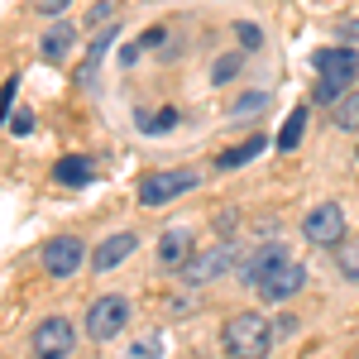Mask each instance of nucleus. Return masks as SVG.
<instances>
[{"instance_id": "obj_6", "label": "nucleus", "mask_w": 359, "mask_h": 359, "mask_svg": "<svg viewBox=\"0 0 359 359\" xmlns=\"http://www.w3.org/2000/svg\"><path fill=\"white\" fill-rule=\"evenodd\" d=\"M302 235H306V245H316V249L345 245V206H340V201H321V206H311L306 221H302Z\"/></svg>"}, {"instance_id": "obj_28", "label": "nucleus", "mask_w": 359, "mask_h": 359, "mask_svg": "<svg viewBox=\"0 0 359 359\" xmlns=\"http://www.w3.org/2000/svg\"><path fill=\"white\" fill-rule=\"evenodd\" d=\"M15 86H20V77H10V82H5V91H0V125H5V115H10V101H15Z\"/></svg>"}, {"instance_id": "obj_17", "label": "nucleus", "mask_w": 359, "mask_h": 359, "mask_svg": "<svg viewBox=\"0 0 359 359\" xmlns=\"http://www.w3.org/2000/svg\"><path fill=\"white\" fill-rule=\"evenodd\" d=\"M264 111H269V91H245V96L230 106V125H254Z\"/></svg>"}, {"instance_id": "obj_12", "label": "nucleus", "mask_w": 359, "mask_h": 359, "mask_svg": "<svg viewBox=\"0 0 359 359\" xmlns=\"http://www.w3.org/2000/svg\"><path fill=\"white\" fill-rule=\"evenodd\" d=\"M72 48H77V29H72V20H57V25L39 39V57H43V62H67Z\"/></svg>"}, {"instance_id": "obj_11", "label": "nucleus", "mask_w": 359, "mask_h": 359, "mask_svg": "<svg viewBox=\"0 0 359 359\" xmlns=\"http://www.w3.org/2000/svg\"><path fill=\"white\" fill-rule=\"evenodd\" d=\"M311 67L321 72V77H340V82H350L359 72V53L355 48H316L311 53Z\"/></svg>"}, {"instance_id": "obj_22", "label": "nucleus", "mask_w": 359, "mask_h": 359, "mask_svg": "<svg viewBox=\"0 0 359 359\" xmlns=\"http://www.w3.org/2000/svg\"><path fill=\"white\" fill-rule=\"evenodd\" d=\"M345 86L350 82H340V77H321V82H316V101H321V106H335V101L345 96Z\"/></svg>"}, {"instance_id": "obj_24", "label": "nucleus", "mask_w": 359, "mask_h": 359, "mask_svg": "<svg viewBox=\"0 0 359 359\" xmlns=\"http://www.w3.org/2000/svg\"><path fill=\"white\" fill-rule=\"evenodd\" d=\"M125 359H163V340H158V335H149V340L130 345V355H125Z\"/></svg>"}, {"instance_id": "obj_18", "label": "nucleus", "mask_w": 359, "mask_h": 359, "mask_svg": "<svg viewBox=\"0 0 359 359\" xmlns=\"http://www.w3.org/2000/svg\"><path fill=\"white\" fill-rule=\"evenodd\" d=\"M335 130H345V135H359V91H345L340 101H335Z\"/></svg>"}, {"instance_id": "obj_16", "label": "nucleus", "mask_w": 359, "mask_h": 359, "mask_svg": "<svg viewBox=\"0 0 359 359\" xmlns=\"http://www.w3.org/2000/svg\"><path fill=\"white\" fill-rule=\"evenodd\" d=\"M111 39H115V34L106 29V34H101V39L86 48L82 67H77V86H91V82H96V67H101V62H106V53H111Z\"/></svg>"}, {"instance_id": "obj_4", "label": "nucleus", "mask_w": 359, "mask_h": 359, "mask_svg": "<svg viewBox=\"0 0 359 359\" xmlns=\"http://www.w3.org/2000/svg\"><path fill=\"white\" fill-rule=\"evenodd\" d=\"M72 350H77V326L67 316H43L29 331V355L34 359H72Z\"/></svg>"}, {"instance_id": "obj_21", "label": "nucleus", "mask_w": 359, "mask_h": 359, "mask_svg": "<svg viewBox=\"0 0 359 359\" xmlns=\"http://www.w3.org/2000/svg\"><path fill=\"white\" fill-rule=\"evenodd\" d=\"M235 72H240V53H225L211 62V86H225V82H235Z\"/></svg>"}, {"instance_id": "obj_9", "label": "nucleus", "mask_w": 359, "mask_h": 359, "mask_svg": "<svg viewBox=\"0 0 359 359\" xmlns=\"http://www.w3.org/2000/svg\"><path fill=\"white\" fill-rule=\"evenodd\" d=\"M135 249H139V235H135V230H115V235H106L101 245L91 249V273H111V269H120Z\"/></svg>"}, {"instance_id": "obj_29", "label": "nucleus", "mask_w": 359, "mask_h": 359, "mask_svg": "<svg viewBox=\"0 0 359 359\" xmlns=\"http://www.w3.org/2000/svg\"><path fill=\"white\" fill-rule=\"evenodd\" d=\"M335 34H340L345 43H359V20H350V25H340V29H335Z\"/></svg>"}, {"instance_id": "obj_5", "label": "nucleus", "mask_w": 359, "mask_h": 359, "mask_svg": "<svg viewBox=\"0 0 359 359\" xmlns=\"http://www.w3.org/2000/svg\"><path fill=\"white\" fill-rule=\"evenodd\" d=\"M39 264H43V273L48 278H72L82 273L86 264V240L82 235H53V240H43V249H39Z\"/></svg>"}, {"instance_id": "obj_25", "label": "nucleus", "mask_w": 359, "mask_h": 359, "mask_svg": "<svg viewBox=\"0 0 359 359\" xmlns=\"http://www.w3.org/2000/svg\"><path fill=\"white\" fill-rule=\"evenodd\" d=\"M340 273L359 283V245H340Z\"/></svg>"}, {"instance_id": "obj_10", "label": "nucleus", "mask_w": 359, "mask_h": 359, "mask_svg": "<svg viewBox=\"0 0 359 359\" xmlns=\"http://www.w3.org/2000/svg\"><path fill=\"white\" fill-rule=\"evenodd\" d=\"M154 254H158V264H163V269L177 273V269L196 254V249H192V230H187V225H168L163 235H158V249H154Z\"/></svg>"}, {"instance_id": "obj_15", "label": "nucleus", "mask_w": 359, "mask_h": 359, "mask_svg": "<svg viewBox=\"0 0 359 359\" xmlns=\"http://www.w3.org/2000/svg\"><path fill=\"white\" fill-rule=\"evenodd\" d=\"M264 149H269V139H264V135H254V139H245V144H235V149H225L221 158H216V168H221V172H235V168L254 163V158H259Z\"/></svg>"}, {"instance_id": "obj_26", "label": "nucleus", "mask_w": 359, "mask_h": 359, "mask_svg": "<svg viewBox=\"0 0 359 359\" xmlns=\"http://www.w3.org/2000/svg\"><path fill=\"white\" fill-rule=\"evenodd\" d=\"M67 5H72V0H29V10H34V15H48V20H62Z\"/></svg>"}, {"instance_id": "obj_3", "label": "nucleus", "mask_w": 359, "mask_h": 359, "mask_svg": "<svg viewBox=\"0 0 359 359\" xmlns=\"http://www.w3.org/2000/svg\"><path fill=\"white\" fill-rule=\"evenodd\" d=\"M130 316H135L130 297H120V292L96 297V302L86 306V335H91V345H111L115 335L130 326Z\"/></svg>"}, {"instance_id": "obj_7", "label": "nucleus", "mask_w": 359, "mask_h": 359, "mask_svg": "<svg viewBox=\"0 0 359 359\" xmlns=\"http://www.w3.org/2000/svg\"><path fill=\"white\" fill-rule=\"evenodd\" d=\"M254 287H259V297H264L269 306L292 302V297L306 287V264H297V259H283V264H273V269L259 278Z\"/></svg>"}, {"instance_id": "obj_8", "label": "nucleus", "mask_w": 359, "mask_h": 359, "mask_svg": "<svg viewBox=\"0 0 359 359\" xmlns=\"http://www.w3.org/2000/svg\"><path fill=\"white\" fill-rule=\"evenodd\" d=\"M230 264H235V249H230V245H211V249H201V254H192L177 273H182V283L201 287V283H216Z\"/></svg>"}, {"instance_id": "obj_19", "label": "nucleus", "mask_w": 359, "mask_h": 359, "mask_svg": "<svg viewBox=\"0 0 359 359\" xmlns=\"http://www.w3.org/2000/svg\"><path fill=\"white\" fill-rule=\"evenodd\" d=\"M177 120H182V111H172V106H163V111L154 115H139V135H168V130H177Z\"/></svg>"}, {"instance_id": "obj_23", "label": "nucleus", "mask_w": 359, "mask_h": 359, "mask_svg": "<svg viewBox=\"0 0 359 359\" xmlns=\"http://www.w3.org/2000/svg\"><path fill=\"white\" fill-rule=\"evenodd\" d=\"M235 39H240V48H264V29L249 25V20H240V25H235Z\"/></svg>"}, {"instance_id": "obj_14", "label": "nucleus", "mask_w": 359, "mask_h": 359, "mask_svg": "<svg viewBox=\"0 0 359 359\" xmlns=\"http://www.w3.org/2000/svg\"><path fill=\"white\" fill-rule=\"evenodd\" d=\"M283 259H287V249H283V245H264L259 254H249V259H245V269H240V283H249V287H254V283L269 273L273 264H283Z\"/></svg>"}, {"instance_id": "obj_27", "label": "nucleus", "mask_w": 359, "mask_h": 359, "mask_svg": "<svg viewBox=\"0 0 359 359\" xmlns=\"http://www.w3.org/2000/svg\"><path fill=\"white\" fill-rule=\"evenodd\" d=\"M5 125H10V135H34V111H15V120H5Z\"/></svg>"}, {"instance_id": "obj_2", "label": "nucleus", "mask_w": 359, "mask_h": 359, "mask_svg": "<svg viewBox=\"0 0 359 359\" xmlns=\"http://www.w3.org/2000/svg\"><path fill=\"white\" fill-rule=\"evenodd\" d=\"M182 192H196V172L192 168H163V172H144V177H139L135 201L149 206V211H158L168 201H177Z\"/></svg>"}, {"instance_id": "obj_1", "label": "nucleus", "mask_w": 359, "mask_h": 359, "mask_svg": "<svg viewBox=\"0 0 359 359\" xmlns=\"http://www.w3.org/2000/svg\"><path fill=\"white\" fill-rule=\"evenodd\" d=\"M221 350L230 359H269L273 350V326H269V316L264 311H240V316H230L221 331Z\"/></svg>"}, {"instance_id": "obj_13", "label": "nucleus", "mask_w": 359, "mask_h": 359, "mask_svg": "<svg viewBox=\"0 0 359 359\" xmlns=\"http://www.w3.org/2000/svg\"><path fill=\"white\" fill-rule=\"evenodd\" d=\"M91 177H96V163L86 154H67L53 163V182H62V187H86Z\"/></svg>"}, {"instance_id": "obj_20", "label": "nucleus", "mask_w": 359, "mask_h": 359, "mask_svg": "<svg viewBox=\"0 0 359 359\" xmlns=\"http://www.w3.org/2000/svg\"><path fill=\"white\" fill-rule=\"evenodd\" d=\"M302 135H306V111H292L283 120V130H278V154H292L302 144Z\"/></svg>"}]
</instances>
